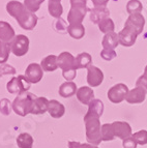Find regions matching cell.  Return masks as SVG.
Listing matches in <instances>:
<instances>
[{"instance_id": "29", "label": "cell", "mask_w": 147, "mask_h": 148, "mask_svg": "<svg viewBox=\"0 0 147 148\" xmlns=\"http://www.w3.org/2000/svg\"><path fill=\"white\" fill-rule=\"evenodd\" d=\"M101 133H102V140L103 141H112L115 139L112 123L103 124L101 128Z\"/></svg>"}, {"instance_id": "42", "label": "cell", "mask_w": 147, "mask_h": 148, "mask_svg": "<svg viewBox=\"0 0 147 148\" xmlns=\"http://www.w3.org/2000/svg\"><path fill=\"white\" fill-rule=\"evenodd\" d=\"M94 8H101V6H106V4L109 2V0H91Z\"/></svg>"}, {"instance_id": "2", "label": "cell", "mask_w": 147, "mask_h": 148, "mask_svg": "<svg viewBox=\"0 0 147 148\" xmlns=\"http://www.w3.org/2000/svg\"><path fill=\"white\" fill-rule=\"evenodd\" d=\"M84 123L86 127V139L88 143L91 145L98 146L102 141V133H101V122H100V116L87 112L84 116Z\"/></svg>"}, {"instance_id": "33", "label": "cell", "mask_w": 147, "mask_h": 148, "mask_svg": "<svg viewBox=\"0 0 147 148\" xmlns=\"http://www.w3.org/2000/svg\"><path fill=\"white\" fill-rule=\"evenodd\" d=\"M133 138L135 139L138 145H146L147 144V131L141 130L137 133L133 134Z\"/></svg>"}, {"instance_id": "8", "label": "cell", "mask_w": 147, "mask_h": 148, "mask_svg": "<svg viewBox=\"0 0 147 148\" xmlns=\"http://www.w3.org/2000/svg\"><path fill=\"white\" fill-rule=\"evenodd\" d=\"M87 12V6H71L67 15V22L69 24H82Z\"/></svg>"}, {"instance_id": "45", "label": "cell", "mask_w": 147, "mask_h": 148, "mask_svg": "<svg viewBox=\"0 0 147 148\" xmlns=\"http://www.w3.org/2000/svg\"><path fill=\"white\" fill-rule=\"evenodd\" d=\"M143 75L147 77V65H146V66H145V69H144V74H143Z\"/></svg>"}, {"instance_id": "41", "label": "cell", "mask_w": 147, "mask_h": 148, "mask_svg": "<svg viewBox=\"0 0 147 148\" xmlns=\"http://www.w3.org/2000/svg\"><path fill=\"white\" fill-rule=\"evenodd\" d=\"M71 6H87V0H71Z\"/></svg>"}, {"instance_id": "15", "label": "cell", "mask_w": 147, "mask_h": 148, "mask_svg": "<svg viewBox=\"0 0 147 148\" xmlns=\"http://www.w3.org/2000/svg\"><path fill=\"white\" fill-rule=\"evenodd\" d=\"M15 30L5 21H0V40L10 44L15 37Z\"/></svg>"}, {"instance_id": "44", "label": "cell", "mask_w": 147, "mask_h": 148, "mask_svg": "<svg viewBox=\"0 0 147 148\" xmlns=\"http://www.w3.org/2000/svg\"><path fill=\"white\" fill-rule=\"evenodd\" d=\"M80 148H98L95 145H91L89 143H84V144H80Z\"/></svg>"}, {"instance_id": "4", "label": "cell", "mask_w": 147, "mask_h": 148, "mask_svg": "<svg viewBox=\"0 0 147 148\" xmlns=\"http://www.w3.org/2000/svg\"><path fill=\"white\" fill-rule=\"evenodd\" d=\"M30 85H31V83L25 76H18L14 77L12 80H10V82L6 84V89L10 93L20 94L22 92L28 91Z\"/></svg>"}, {"instance_id": "6", "label": "cell", "mask_w": 147, "mask_h": 148, "mask_svg": "<svg viewBox=\"0 0 147 148\" xmlns=\"http://www.w3.org/2000/svg\"><path fill=\"white\" fill-rule=\"evenodd\" d=\"M128 86L123 83H118V84L112 86L108 91V99L113 104H120L123 101L128 93Z\"/></svg>"}, {"instance_id": "9", "label": "cell", "mask_w": 147, "mask_h": 148, "mask_svg": "<svg viewBox=\"0 0 147 148\" xmlns=\"http://www.w3.org/2000/svg\"><path fill=\"white\" fill-rule=\"evenodd\" d=\"M75 57L69 52H62L57 56V63L58 67L62 69V72H69V71H77L76 64H75Z\"/></svg>"}, {"instance_id": "46", "label": "cell", "mask_w": 147, "mask_h": 148, "mask_svg": "<svg viewBox=\"0 0 147 148\" xmlns=\"http://www.w3.org/2000/svg\"><path fill=\"white\" fill-rule=\"evenodd\" d=\"M49 1H58V2H60L61 0H49Z\"/></svg>"}, {"instance_id": "30", "label": "cell", "mask_w": 147, "mask_h": 148, "mask_svg": "<svg viewBox=\"0 0 147 148\" xmlns=\"http://www.w3.org/2000/svg\"><path fill=\"white\" fill-rule=\"evenodd\" d=\"M143 10V5L140 0H130L126 3V12L133 15V14H141Z\"/></svg>"}, {"instance_id": "18", "label": "cell", "mask_w": 147, "mask_h": 148, "mask_svg": "<svg viewBox=\"0 0 147 148\" xmlns=\"http://www.w3.org/2000/svg\"><path fill=\"white\" fill-rule=\"evenodd\" d=\"M49 108V101L46 97H36L32 105L31 114L38 115V114H44L48 111Z\"/></svg>"}, {"instance_id": "40", "label": "cell", "mask_w": 147, "mask_h": 148, "mask_svg": "<svg viewBox=\"0 0 147 148\" xmlns=\"http://www.w3.org/2000/svg\"><path fill=\"white\" fill-rule=\"evenodd\" d=\"M55 28H56L57 31H61L62 29L67 30V26H66V23L64 22V20H62L61 18H59L58 20L56 21V25H55Z\"/></svg>"}, {"instance_id": "11", "label": "cell", "mask_w": 147, "mask_h": 148, "mask_svg": "<svg viewBox=\"0 0 147 148\" xmlns=\"http://www.w3.org/2000/svg\"><path fill=\"white\" fill-rule=\"evenodd\" d=\"M104 74L98 67L90 65L87 69V83L90 87H98L103 83Z\"/></svg>"}, {"instance_id": "17", "label": "cell", "mask_w": 147, "mask_h": 148, "mask_svg": "<svg viewBox=\"0 0 147 148\" xmlns=\"http://www.w3.org/2000/svg\"><path fill=\"white\" fill-rule=\"evenodd\" d=\"M110 12L106 6H101V8H93L90 10V20L94 24H98L100 21H102L105 18H109Z\"/></svg>"}, {"instance_id": "39", "label": "cell", "mask_w": 147, "mask_h": 148, "mask_svg": "<svg viewBox=\"0 0 147 148\" xmlns=\"http://www.w3.org/2000/svg\"><path fill=\"white\" fill-rule=\"evenodd\" d=\"M62 76H63V78L65 80H69V81H71V80H74L75 78H76L77 76V71H69V72H62Z\"/></svg>"}, {"instance_id": "43", "label": "cell", "mask_w": 147, "mask_h": 148, "mask_svg": "<svg viewBox=\"0 0 147 148\" xmlns=\"http://www.w3.org/2000/svg\"><path fill=\"white\" fill-rule=\"evenodd\" d=\"M80 144L79 142H75V141H71V142H69V148H80Z\"/></svg>"}, {"instance_id": "19", "label": "cell", "mask_w": 147, "mask_h": 148, "mask_svg": "<svg viewBox=\"0 0 147 148\" xmlns=\"http://www.w3.org/2000/svg\"><path fill=\"white\" fill-rule=\"evenodd\" d=\"M48 112L53 118H60L64 115L65 112V108L64 106L59 103L58 101H49V108H48Z\"/></svg>"}, {"instance_id": "1", "label": "cell", "mask_w": 147, "mask_h": 148, "mask_svg": "<svg viewBox=\"0 0 147 148\" xmlns=\"http://www.w3.org/2000/svg\"><path fill=\"white\" fill-rule=\"evenodd\" d=\"M6 10L12 17H14L19 25L25 30H32L37 24V16L29 12L24 4L19 1L12 0L6 4Z\"/></svg>"}, {"instance_id": "24", "label": "cell", "mask_w": 147, "mask_h": 148, "mask_svg": "<svg viewBox=\"0 0 147 148\" xmlns=\"http://www.w3.org/2000/svg\"><path fill=\"white\" fill-rule=\"evenodd\" d=\"M67 32L73 38L80 40L85 34V28L82 24H69L67 26Z\"/></svg>"}, {"instance_id": "31", "label": "cell", "mask_w": 147, "mask_h": 148, "mask_svg": "<svg viewBox=\"0 0 147 148\" xmlns=\"http://www.w3.org/2000/svg\"><path fill=\"white\" fill-rule=\"evenodd\" d=\"M10 52L12 51H10V44L0 40V64H4L8 61Z\"/></svg>"}, {"instance_id": "37", "label": "cell", "mask_w": 147, "mask_h": 148, "mask_svg": "<svg viewBox=\"0 0 147 148\" xmlns=\"http://www.w3.org/2000/svg\"><path fill=\"white\" fill-rule=\"evenodd\" d=\"M137 145H138L137 142H136L135 139L133 138V136L124 139L122 142L123 148H137Z\"/></svg>"}, {"instance_id": "13", "label": "cell", "mask_w": 147, "mask_h": 148, "mask_svg": "<svg viewBox=\"0 0 147 148\" xmlns=\"http://www.w3.org/2000/svg\"><path fill=\"white\" fill-rule=\"evenodd\" d=\"M113 131H114V135L115 137L119 139H124L128 138L132 136V127L128 122L124 121H115L112 123Z\"/></svg>"}, {"instance_id": "5", "label": "cell", "mask_w": 147, "mask_h": 148, "mask_svg": "<svg viewBox=\"0 0 147 148\" xmlns=\"http://www.w3.org/2000/svg\"><path fill=\"white\" fill-rule=\"evenodd\" d=\"M10 51L16 56H23L29 50V38L26 35L19 34L14 37V40L10 42Z\"/></svg>"}, {"instance_id": "23", "label": "cell", "mask_w": 147, "mask_h": 148, "mask_svg": "<svg viewBox=\"0 0 147 148\" xmlns=\"http://www.w3.org/2000/svg\"><path fill=\"white\" fill-rule=\"evenodd\" d=\"M77 85L74 83L73 81L65 82L61 86L59 87V94L62 96V97H71L74 94L77 93Z\"/></svg>"}, {"instance_id": "21", "label": "cell", "mask_w": 147, "mask_h": 148, "mask_svg": "<svg viewBox=\"0 0 147 148\" xmlns=\"http://www.w3.org/2000/svg\"><path fill=\"white\" fill-rule=\"evenodd\" d=\"M41 66H42L44 72H54L55 69H57V67H58L57 56L49 55V56L45 57L41 62Z\"/></svg>"}, {"instance_id": "22", "label": "cell", "mask_w": 147, "mask_h": 148, "mask_svg": "<svg viewBox=\"0 0 147 148\" xmlns=\"http://www.w3.org/2000/svg\"><path fill=\"white\" fill-rule=\"evenodd\" d=\"M91 62H92L91 55L86 52L80 53V54L76 57V59H75V64H76L77 69H88V67L91 65Z\"/></svg>"}, {"instance_id": "34", "label": "cell", "mask_w": 147, "mask_h": 148, "mask_svg": "<svg viewBox=\"0 0 147 148\" xmlns=\"http://www.w3.org/2000/svg\"><path fill=\"white\" fill-rule=\"evenodd\" d=\"M12 106L8 99H3L0 101V113L1 114L8 116V115L10 114V112H12Z\"/></svg>"}, {"instance_id": "38", "label": "cell", "mask_w": 147, "mask_h": 148, "mask_svg": "<svg viewBox=\"0 0 147 148\" xmlns=\"http://www.w3.org/2000/svg\"><path fill=\"white\" fill-rule=\"evenodd\" d=\"M136 87H140L147 92V77L144 76V75L140 76L136 81Z\"/></svg>"}, {"instance_id": "28", "label": "cell", "mask_w": 147, "mask_h": 148, "mask_svg": "<svg viewBox=\"0 0 147 148\" xmlns=\"http://www.w3.org/2000/svg\"><path fill=\"white\" fill-rule=\"evenodd\" d=\"M98 25L100 30L105 34L110 33V32H114V29H115V25H114V22L111 18H105L102 21H100Z\"/></svg>"}, {"instance_id": "14", "label": "cell", "mask_w": 147, "mask_h": 148, "mask_svg": "<svg viewBox=\"0 0 147 148\" xmlns=\"http://www.w3.org/2000/svg\"><path fill=\"white\" fill-rule=\"evenodd\" d=\"M147 92L144 89L140 88V87H136V88L130 90L125 97V101H128V104L135 105V104H141L145 101L146 99Z\"/></svg>"}, {"instance_id": "16", "label": "cell", "mask_w": 147, "mask_h": 148, "mask_svg": "<svg viewBox=\"0 0 147 148\" xmlns=\"http://www.w3.org/2000/svg\"><path fill=\"white\" fill-rule=\"evenodd\" d=\"M76 96L77 99H78V101L80 103H82L83 105H89V103L93 99L94 92H93V90L90 87L83 86L77 90Z\"/></svg>"}, {"instance_id": "3", "label": "cell", "mask_w": 147, "mask_h": 148, "mask_svg": "<svg viewBox=\"0 0 147 148\" xmlns=\"http://www.w3.org/2000/svg\"><path fill=\"white\" fill-rule=\"evenodd\" d=\"M36 99V95L30 92H22V93L18 94V96L12 101V110L15 113L20 116H26L27 114L31 113L32 111V105L33 101Z\"/></svg>"}, {"instance_id": "25", "label": "cell", "mask_w": 147, "mask_h": 148, "mask_svg": "<svg viewBox=\"0 0 147 148\" xmlns=\"http://www.w3.org/2000/svg\"><path fill=\"white\" fill-rule=\"evenodd\" d=\"M17 144L20 148H32L33 138L28 133H22L18 136Z\"/></svg>"}, {"instance_id": "32", "label": "cell", "mask_w": 147, "mask_h": 148, "mask_svg": "<svg viewBox=\"0 0 147 148\" xmlns=\"http://www.w3.org/2000/svg\"><path fill=\"white\" fill-rule=\"evenodd\" d=\"M45 0H24V6L27 8L29 12H36L39 10V6L44 2Z\"/></svg>"}, {"instance_id": "12", "label": "cell", "mask_w": 147, "mask_h": 148, "mask_svg": "<svg viewBox=\"0 0 147 148\" xmlns=\"http://www.w3.org/2000/svg\"><path fill=\"white\" fill-rule=\"evenodd\" d=\"M138 34L137 32L128 27H124L121 31L118 33V38H119V44L124 46V47H132L136 42Z\"/></svg>"}, {"instance_id": "26", "label": "cell", "mask_w": 147, "mask_h": 148, "mask_svg": "<svg viewBox=\"0 0 147 148\" xmlns=\"http://www.w3.org/2000/svg\"><path fill=\"white\" fill-rule=\"evenodd\" d=\"M48 10H49V14L52 17L59 19L61 17L62 12H63V8L60 2L58 1H49L48 3Z\"/></svg>"}, {"instance_id": "20", "label": "cell", "mask_w": 147, "mask_h": 148, "mask_svg": "<svg viewBox=\"0 0 147 148\" xmlns=\"http://www.w3.org/2000/svg\"><path fill=\"white\" fill-rule=\"evenodd\" d=\"M104 49H110L114 50L118 45H119V38H118V34L116 32H110L105 34L103 37V42H102Z\"/></svg>"}, {"instance_id": "27", "label": "cell", "mask_w": 147, "mask_h": 148, "mask_svg": "<svg viewBox=\"0 0 147 148\" xmlns=\"http://www.w3.org/2000/svg\"><path fill=\"white\" fill-rule=\"evenodd\" d=\"M92 114H95L98 116L101 117L103 115L104 112V104L101 99H93L92 101L89 103L88 105V111Z\"/></svg>"}, {"instance_id": "10", "label": "cell", "mask_w": 147, "mask_h": 148, "mask_svg": "<svg viewBox=\"0 0 147 148\" xmlns=\"http://www.w3.org/2000/svg\"><path fill=\"white\" fill-rule=\"evenodd\" d=\"M44 71H43L41 64L37 63H30L25 71V77L29 80L30 83H38L43 79Z\"/></svg>"}, {"instance_id": "35", "label": "cell", "mask_w": 147, "mask_h": 148, "mask_svg": "<svg viewBox=\"0 0 147 148\" xmlns=\"http://www.w3.org/2000/svg\"><path fill=\"white\" fill-rule=\"evenodd\" d=\"M101 57L103 59L110 61V60L114 59L116 57V52L115 50H110V49H103L101 52Z\"/></svg>"}, {"instance_id": "36", "label": "cell", "mask_w": 147, "mask_h": 148, "mask_svg": "<svg viewBox=\"0 0 147 148\" xmlns=\"http://www.w3.org/2000/svg\"><path fill=\"white\" fill-rule=\"evenodd\" d=\"M16 69L8 64H0V77L4 75H15Z\"/></svg>"}, {"instance_id": "7", "label": "cell", "mask_w": 147, "mask_h": 148, "mask_svg": "<svg viewBox=\"0 0 147 148\" xmlns=\"http://www.w3.org/2000/svg\"><path fill=\"white\" fill-rule=\"evenodd\" d=\"M145 26V18L142 14H133L130 15L125 21L124 27H128L137 32V34H141Z\"/></svg>"}]
</instances>
